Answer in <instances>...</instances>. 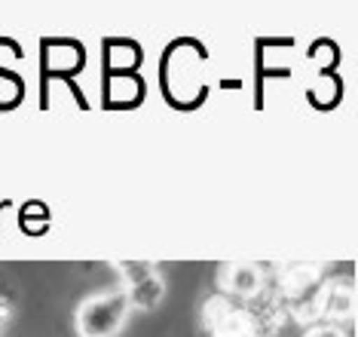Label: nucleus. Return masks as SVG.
I'll return each mask as SVG.
<instances>
[{"mask_svg": "<svg viewBox=\"0 0 358 337\" xmlns=\"http://www.w3.org/2000/svg\"><path fill=\"white\" fill-rule=\"evenodd\" d=\"M129 294L120 289L86 294L74 310V334L77 337H120L132 319Z\"/></svg>", "mask_w": 358, "mask_h": 337, "instance_id": "nucleus-1", "label": "nucleus"}, {"mask_svg": "<svg viewBox=\"0 0 358 337\" xmlns=\"http://www.w3.org/2000/svg\"><path fill=\"white\" fill-rule=\"evenodd\" d=\"M120 279H123L120 289L129 294L132 310H144V313H153L169 291L166 276L157 264H120Z\"/></svg>", "mask_w": 358, "mask_h": 337, "instance_id": "nucleus-2", "label": "nucleus"}, {"mask_svg": "<svg viewBox=\"0 0 358 337\" xmlns=\"http://www.w3.org/2000/svg\"><path fill=\"white\" fill-rule=\"evenodd\" d=\"M215 285L230 298L255 301L266 291V270L255 261H227V264L217 267Z\"/></svg>", "mask_w": 358, "mask_h": 337, "instance_id": "nucleus-3", "label": "nucleus"}, {"mask_svg": "<svg viewBox=\"0 0 358 337\" xmlns=\"http://www.w3.org/2000/svg\"><path fill=\"white\" fill-rule=\"evenodd\" d=\"M300 337H349L343 325H331V322H319V325H309Z\"/></svg>", "mask_w": 358, "mask_h": 337, "instance_id": "nucleus-4", "label": "nucleus"}, {"mask_svg": "<svg viewBox=\"0 0 358 337\" xmlns=\"http://www.w3.org/2000/svg\"><path fill=\"white\" fill-rule=\"evenodd\" d=\"M355 291H358V267H355Z\"/></svg>", "mask_w": 358, "mask_h": 337, "instance_id": "nucleus-5", "label": "nucleus"}, {"mask_svg": "<svg viewBox=\"0 0 358 337\" xmlns=\"http://www.w3.org/2000/svg\"><path fill=\"white\" fill-rule=\"evenodd\" d=\"M355 337H358V331H355Z\"/></svg>", "mask_w": 358, "mask_h": 337, "instance_id": "nucleus-6", "label": "nucleus"}]
</instances>
